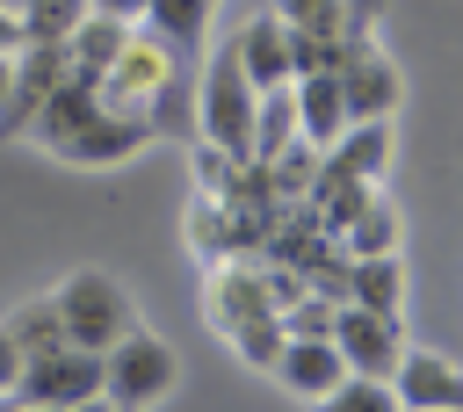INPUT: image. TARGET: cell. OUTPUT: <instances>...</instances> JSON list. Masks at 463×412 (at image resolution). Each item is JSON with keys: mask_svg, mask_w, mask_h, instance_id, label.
<instances>
[{"mask_svg": "<svg viewBox=\"0 0 463 412\" xmlns=\"http://www.w3.org/2000/svg\"><path fill=\"white\" fill-rule=\"evenodd\" d=\"M253 116H260V87H253L239 43H224L195 87V137H210L224 159H253Z\"/></svg>", "mask_w": 463, "mask_h": 412, "instance_id": "6da1fadb", "label": "cell"}, {"mask_svg": "<svg viewBox=\"0 0 463 412\" xmlns=\"http://www.w3.org/2000/svg\"><path fill=\"white\" fill-rule=\"evenodd\" d=\"M51 296H58L65 332H72L80 347H101V354H109V347H116V340L137 325V304H130V289H123L109 267H72V275H65Z\"/></svg>", "mask_w": 463, "mask_h": 412, "instance_id": "7a4b0ae2", "label": "cell"}, {"mask_svg": "<svg viewBox=\"0 0 463 412\" xmlns=\"http://www.w3.org/2000/svg\"><path fill=\"white\" fill-rule=\"evenodd\" d=\"M174 383H181V361L145 325H130L101 354V405H159V398H174Z\"/></svg>", "mask_w": 463, "mask_h": 412, "instance_id": "3957f363", "label": "cell"}, {"mask_svg": "<svg viewBox=\"0 0 463 412\" xmlns=\"http://www.w3.org/2000/svg\"><path fill=\"white\" fill-rule=\"evenodd\" d=\"M22 405H94L101 398V347H51V354H29L22 361V383H14Z\"/></svg>", "mask_w": 463, "mask_h": 412, "instance_id": "277c9868", "label": "cell"}, {"mask_svg": "<svg viewBox=\"0 0 463 412\" xmlns=\"http://www.w3.org/2000/svg\"><path fill=\"white\" fill-rule=\"evenodd\" d=\"M152 137H159V123H152L145 108H101V116H87V123L58 145V159H65V166H123V159H137Z\"/></svg>", "mask_w": 463, "mask_h": 412, "instance_id": "5b68a950", "label": "cell"}, {"mask_svg": "<svg viewBox=\"0 0 463 412\" xmlns=\"http://www.w3.org/2000/svg\"><path fill=\"white\" fill-rule=\"evenodd\" d=\"M333 340H340L347 369H369V376H391L398 354L412 347L405 325H398V311H376V304H354V296H340V311H333Z\"/></svg>", "mask_w": 463, "mask_h": 412, "instance_id": "8992f818", "label": "cell"}, {"mask_svg": "<svg viewBox=\"0 0 463 412\" xmlns=\"http://www.w3.org/2000/svg\"><path fill=\"white\" fill-rule=\"evenodd\" d=\"M340 87H347V116H354V123H383V116L405 101L398 65H391L369 36H347V43H340Z\"/></svg>", "mask_w": 463, "mask_h": 412, "instance_id": "52a82bcc", "label": "cell"}, {"mask_svg": "<svg viewBox=\"0 0 463 412\" xmlns=\"http://www.w3.org/2000/svg\"><path fill=\"white\" fill-rule=\"evenodd\" d=\"M268 376H275L289 398H311V405H326V398L340 390V376H347V354H340V340H333V332H289Z\"/></svg>", "mask_w": 463, "mask_h": 412, "instance_id": "ba28073f", "label": "cell"}, {"mask_svg": "<svg viewBox=\"0 0 463 412\" xmlns=\"http://www.w3.org/2000/svg\"><path fill=\"white\" fill-rule=\"evenodd\" d=\"M29 58H14V87L0 101V137H29L36 108L51 101V87L72 72V43H22Z\"/></svg>", "mask_w": 463, "mask_h": 412, "instance_id": "9c48e42d", "label": "cell"}, {"mask_svg": "<svg viewBox=\"0 0 463 412\" xmlns=\"http://www.w3.org/2000/svg\"><path fill=\"white\" fill-rule=\"evenodd\" d=\"M347 87H340V65H311V72H297V130H304V145H318V152H333L340 137H347Z\"/></svg>", "mask_w": 463, "mask_h": 412, "instance_id": "30bf717a", "label": "cell"}, {"mask_svg": "<svg viewBox=\"0 0 463 412\" xmlns=\"http://www.w3.org/2000/svg\"><path fill=\"white\" fill-rule=\"evenodd\" d=\"M391 383H398V405H412V412H449V405H463V369L441 361L434 347H405L398 369H391Z\"/></svg>", "mask_w": 463, "mask_h": 412, "instance_id": "8fae6325", "label": "cell"}, {"mask_svg": "<svg viewBox=\"0 0 463 412\" xmlns=\"http://www.w3.org/2000/svg\"><path fill=\"white\" fill-rule=\"evenodd\" d=\"M239 58H246V72H253V87H282V80H297V29L268 7V14H253L239 36Z\"/></svg>", "mask_w": 463, "mask_h": 412, "instance_id": "7c38bea8", "label": "cell"}, {"mask_svg": "<svg viewBox=\"0 0 463 412\" xmlns=\"http://www.w3.org/2000/svg\"><path fill=\"white\" fill-rule=\"evenodd\" d=\"M101 108H109V101H101V80H87V72H65V80L51 87V101L36 108L29 137H36L43 152H58V145H65V137H72L87 116H101Z\"/></svg>", "mask_w": 463, "mask_h": 412, "instance_id": "4fadbf2b", "label": "cell"}, {"mask_svg": "<svg viewBox=\"0 0 463 412\" xmlns=\"http://www.w3.org/2000/svg\"><path fill=\"white\" fill-rule=\"evenodd\" d=\"M347 296L376 304V311H405V260H398V246L391 253H354L347 260Z\"/></svg>", "mask_w": 463, "mask_h": 412, "instance_id": "5bb4252c", "label": "cell"}, {"mask_svg": "<svg viewBox=\"0 0 463 412\" xmlns=\"http://www.w3.org/2000/svg\"><path fill=\"white\" fill-rule=\"evenodd\" d=\"M210 7H217V0H152V7H145V29H152L174 58H195L203 36H210Z\"/></svg>", "mask_w": 463, "mask_h": 412, "instance_id": "9a60e30c", "label": "cell"}, {"mask_svg": "<svg viewBox=\"0 0 463 412\" xmlns=\"http://www.w3.org/2000/svg\"><path fill=\"white\" fill-rule=\"evenodd\" d=\"M130 29H137V22H116V14H101V7H94V14L72 29V72L101 80V72H109V65L130 51Z\"/></svg>", "mask_w": 463, "mask_h": 412, "instance_id": "2e32d148", "label": "cell"}, {"mask_svg": "<svg viewBox=\"0 0 463 412\" xmlns=\"http://www.w3.org/2000/svg\"><path fill=\"white\" fill-rule=\"evenodd\" d=\"M383 152H391V116H383V123H347V137L333 145V166H326V173H340V181H376V173H383Z\"/></svg>", "mask_w": 463, "mask_h": 412, "instance_id": "e0dca14e", "label": "cell"}, {"mask_svg": "<svg viewBox=\"0 0 463 412\" xmlns=\"http://www.w3.org/2000/svg\"><path fill=\"white\" fill-rule=\"evenodd\" d=\"M304 137L297 130V80L260 87V116H253V159H282V145Z\"/></svg>", "mask_w": 463, "mask_h": 412, "instance_id": "ac0fdd59", "label": "cell"}, {"mask_svg": "<svg viewBox=\"0 0 463 412\" xmlns=\"http://www.w3.org/2000/svg\"><path fill=\"white\" fill-rule=\"evenodd\" d=\"M7 332H14V347H22V361L29 354H51V347H65L72 332H65V311H58V296H36V304H14L7 318H0Z\"/></svg>", "mask_w": 463, "mask_h": 412, "instance_id": "d6986e66", "label": "cell"}, {"mask_svg": "<svg viewBox=\"0 0 463 412\" xmlns=\"http://www.w3.org/2000/svg\"><path fill=\"white\" fill-rule=\"evenodd\" d=\"M275 14L304 36V43H326L333 58H340V36H347V14H354V0H275Z\"/></svg>", "mask_w": 463, "mask_h": 412, "instance_id": "ffe728a7", "label": "cell"}, {"mask_svg": "<svg viewBox=\"0 0 463 412\" xmlns=\"http://www.w3.org/2000/svg\"><path fill=\"white\" fill-rule=\"evenodd\" d=\"M260 311H275V296H260L253 275H217V289H210V325L217 332H232V325H246Z\"/></svg>", "mask_w": 463, "mask_h": 412, "instance_id": "44dd1931", "label": "cell"}, {"mask_svg": "<svg viewBox=\"0 0 463 412\" xmlns=\"http://www.w3.org/2000/svg\"><path fill=\"white\" fill-rule=\"evenodd\" d=\"M94 14V0H22L29 43H72V29Z\"/></svg>", "mask_w": 463, "mask_h": 412, "instance_id": "7402d4cb", "label": "cell"}, {"mask_svg": "<svg viewBox=\"0 0 463 412\" xmlns=\"http://www.w3.org/2000/svg\"><path fill=\"white\" fill-rule=\"evenodd\" d=\"M398 246V210L383 202V195H369L354 217H347V260L354 253H391Z\"/></svg>", "mask_w": 463, "mask_h": 412, "instance_id": "603a6c76", "label": "cell"}, {"mask_svg": "<svg viewBox=\"0 0 463 412\" xmlns=\"http://www.w3.org/2000/svg\"><path fill=\"white\" fill-rule=\"evenodd\" d=\"M282 340H289V325H282V311H260V318H246V325H232V347H239V361H246V369H275V354H282Z\"/></svg>", "mask_w": 463, "mask_h": 412, "instance_id": "cb8c5ba5", "label": "cell"}, {"mask_svg": "<svg viewBox=\"0 0 463 412\" xmlns=\"http://www.w3.org/2000/svg\"><path fill=\"white\" fill-rule=\"evenodd\" d=\"M326 405H340V412H391V405H398V383H391V376H369V369H347Z\"/></svg>", "mask_w": 463, "mask_h": 412, "instance_id": "d4e9b609", "label": "cell"}, {"mask_svg": "<svg viewBox=\"0 0 463 412\" xmlns=\"http://www.w3.org/2000/svg\"><path fill=\"white\" fill-rule=\"evenodd\" d=\"M14 383H22V347H14V332L0 325V398H14Z\"/></svg>", "mask_w": 463, "mask_h": 412, "instance_id": "484cf974", "label": "cell"}, {"mask_svg": "<svg viewBox=\"0 0 463 412\" xmlns=\"http://www.w3.org/2000/svg\"><path fill=\"white\" fill-rule=\"evenodd\" d=\"M29 43V29H22V7L14 0H0V51H22Z\"/></svg>", "mask_w": 463, "mask_h": 412, "instance_id": "4316f807", "label": "cell"}, {"mask_svg": "<svg viewBox=\"0 0 463 412\" xmlns=\"http://www.w3.org/2000/svg\"><path fill=\"white\" fill-rule=\"evenodd\" d=\"M94 7H101V14H116V22H145V7H152V0H94Z\"/></svg>", "mask_w": 463, "mask_h": 412, "instance_id": "83f0119b", "label": "cell"}, {"mask_svg": "<svg viewBox=\"0 0 463 412\" xmlns=\"http://www.w3.org/2000/svg\"><path fill=\"white\" fill-rule=\"evenodd\" d=\"M7 87H14V51H0V101H7Z\"/></svg>", "mask_w": 463, "mask_h": 412, "instance_id": "f1b7e54d", "label": "cell"}]
</instances>
